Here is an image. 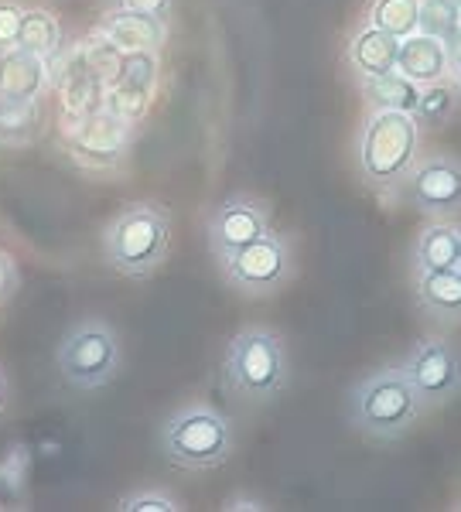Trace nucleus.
Masks as SVG:
<instances>
[{
    "label": "nucleus",
    "mask_w": 461,
    "mask_h": 512,
    "mask_svg": "<svg viewBox=\"0 0 461 512\" xmlns=\"http://www.w3.org/2000/svg\"><path fill=\"white\" fill-rule=\"evenodd\" d=\"M427 410L431 407L400 362L373 369L345 396L349 424L369 441H400L421 424Z\"/></svg>",
    "instance_id": "f257e3e1"
},
{
    "label": "nucleus",
    "mask_w": 461,
    "mask_h": 512,
    "mask_svg": "<svg viewBox=\"0 0 461 512\" xmlns=\"http://www.w3.org/2000/svg\"><path fill=\"white\" fill-rule=\"evenodd\" d=\"M291 383V359L284 338L267 325H246L222 355V386L240 403H274Z\"/></svg>",
    "instance_id": "f03ea898"
},
{
    "label": "nucleus",
    "mask_w": 461,
    "mask_h": 512,
    "mask_svg": "<svg viewBox=\"0 0 461 512\" xmlns=\"http://www.w3.org/2000/svg\"><path fill=\"white\" fill-rule=\"evenodd\" d=\"M158 448L181 472H212L236 451L233 420L212 403H185L161 424Z\"/></svg>",
    "instance_id": "7ed1b4c3"
},
{
    "label": "nucleus",
    "mask_w": 461,
    "mask_h": 512,
    "mask_svg": "<svg viewBox=\"0 0 461 512\" xmlns=\"http://www.w3.org/2000/svg\"><path fill=\"white\" fill-rule=\"evenodd\" d=\"M171 216L154 202H134L120 209L103 229V256L117 274L144 280L168 260Z\"/></svg>",
    "instance_id": "20e7f679"
},
{
    "label": "nucleus",
    "mask_w": 461,
    "mask_h": 512,
    "mask_svg": "<svg viewBox=\"0 0 461 512\" xmlns=\"http://www.w3.org/2000/svg\"><path fill=\"white\" fill-rule=\"evenodd\" d=\"M421 151V130L414 113L373 110L359 130V171L373 188H393L407 175Z\"/></svg>",
    "instance_id": "39448f33"
},
{
    "label": "nucleus",
    "mask_w": 461,
    "mask_h": 512,
    "mask_svg": "<svg viewBox=\"0 0 461 512\" xmlns=\"http://www.w3.org/2000/svg\"><path fill=\"white\" fill-rule=\"evenodd\" d=\"M123 349L120 335L113 325H106L100 318H86L79 325H72L62 335L59 352H55V366L59 376L72 390H103L106 383H113L120 373Z\"/></svg>",
    "instance_id": "423d86ee"
},
{
    "label": "nucleus",
    "mask_w": 461,
    "mask_h": 512,
    "mask_svg": "<svg viewBox=\"0 0 461 512\" xmlns=\"http://www.w3.org/2000/svg\"><path fill=\"white\" fill-rule=\"evenodd\" d=\"M226 284L243 297H274L281 294L287 284L298 274V260L294 250L287 243V236L281 233H263L260 239H253L250 246L236 250L229 260L219 263Z\"/></svg>",
    "instance_id": "0eeeda50"
},
{
    "label": "nucleus",
    "mask_w": 461,
    "mask_h": 512,
    "mask_svg": "<svg viewBox=\"0 0 461 512\" xmlns=\"http://www.w3.org/2000/svg\"><path fill=\"white\" fill-rule=\"evenodd\" d=\"M393 202L410 205L431 219H451L461 212V158L448 151H431L410 164V171L393 185Z\"/></svg>",
    "instance_id": "6e6552de"
},
{
    "label": "nucleus",
    "mask_w": 461,
    "mask_h": 512,
    "mask_svg": "<svg viewBox=\"0 0 461 512\" xmlns=\"http://www.w3.org/2000/svg\"><path fill=\"white\" fill-rule=\"evenodd\" d=\"M400 366L414 379L427 407H441V403H451L455 396H461V349L448 338H417Z\"/></svg>",
    "instance_id": "1a4fd4ad"
},
{
    "label": "nucleus",
    "mask_w": 461,
    "mask_h": 512,
    "mask_svg": "<svg viewBox=\"0 0 461 512\" xmlns=\"http://www.w3.org/2000/svg\"><path fill=\"white\" fill-rule=\"evenodd\" d=\"M263 233H270V209L267 202L246 192L222 198L205 222V239H209V253L216 263L229 260L236 250L250 246Z\"/></svg>",
    "instance_id": "9d476101"
},
{
    "label": "nucleus",
    "mask_w": 461,
    "mask_h": 512,
    "mask_svg": "<svg viewBox=\"0 0 461 512\" xmlns=\"http://www.w3.org/2000/svg\"><path fill=\"white\" fill-rule=\"evenodd\" d=\"M100 31L113 48H123V52H158L164 38H168V21L144 11L120 7V11L106 14Z\"/></svg>",
    "instance_id": "9b49d317"
},
{
    "label": "nucleus",
    "mask_w": 461,
    "mask_h": 512,
    "mask_svg": "<svg viewBox=\"0 0 461 512\" xmlns=\"http://www.w3.org/2000/svg\"><path fill=\"white\" fill-rule=\"evenodd\" d=\"M417 308L438 325H461V267L427 270L414 284Z\"/></svg>",
    "instance_id": "f8f14e48"
},
{
    "label": "nucleus",
    "mask_w": 461,
    "mask_h": 512,
    "mask_svg": "<svg viewBox=\"0 0 461 512\" xmlns=\"http://www.w3.org/2000/svg\"><path fill=\"white\" fill-rule=\"evenodd\" d=\"M451 62H448V45L441 38H431L424 31L400 38V55H397V72H403L407 79H414L417 86L427 82H438L448 76Z\"/></svg>",
    "instance_id": "ddd939ff"
},
{
    "label": "nucleus",
    "mask_w": 461,
    "mask_h": 512,
    "mask_svg": "<svg viewBox=\"0 0 461 512\" xmlns=\"http://www.w3.org/2000/svg\"><path fill=\"white\" fill-rule=\"evenodd\" d=\"M397 55H400V38L390 35L383 28H362L356 38L349 41V65L359 72V79H373L386 76V72L397 69Z\"/></svg>",
    "instance_id": "4468645a"
},
{
    "label": "nucleus",
    "mask_w": 461,
    "mask_h": 512,
    "mask_svg": "<svg viewBox=\"0 0 461 512\" xmlns=\"http://www.w3.org/2000/svg\"><path fill=\"white\" fill-rule=\"evenodd\" d=\"M461 263V226L458 222L438 219L421 229L414 243V270L427 274V270H448Z\"/></svg>",
    "instance_id": "2eb2a0df"
},
{
    "label": "nucleus",
    "mask_w": 461,
    "mask_h": 512,
    "mask_svg": "<svg viewBox=\"0 0 461 512\" xmlns=\"http://www.w3.org/2000/svg\"><path fill=\"white\" fill-rule=\"evenodd\" d=\"M41 82H45V59L24 52V48L0 52V99L38 96Z\"/></svg>",
    "instance_id": "dca6fc26"
},
{
    "label": "nucleus",
    "mask_w": 461,
    "mask_h": 512,
    "mask_svg": "<svg viewBox=\"0 0 461 512\" xmlns=\"http://www.w3.org/2000/svg\"><path fill=\"white\" fill-rule=\"evenodd\" d=\"M41 134V103L28 99H0V147H28Z\"/></svg>",
    "instance_id": "f3484780"
},
{
    "label": "nucleus",
    "mask_w": 461,
    "mask_h": 512,
    "mask_svg": "<svg viewBox=\"0 0 461 512\" xmlns=\"http://www.w3.org/2000/svg\"><path fill=\"white\" fill-rule=\"evenodd\" d=\"M362 96L373 110H400V113H414L417 99H421V86L414 79H407L403 72H386V76L362 79Z\"/></svg>",
    "instance_id": "a211bd4d"
},
{
    "label": "nucleus",
    "mask_w": 461,
    "mask_h": 512,
    "mask_svg": "<svg viewBox=\"0 0 461 512\" xmlns=\"http://www.w3.org/2000/svg\"><path fill=\"white\" fill-rule=\"evenodd\" d=\"M461 99H458V89L455 82H427L421 89V99H417V110H414V120L417 127H427V130H441L455 120Z\"/></svg>",
    "instance_id": "6ab92c4d"
},
{
    "label": "nucleus",
    "mask_w": 461,
    "mask_h": 512,
    "mask_svg": "<svg viewBox=\"0 0 461 512\" xmlns=\"http://www.w3.org/2000/svg\"><path fill=\"white\" fill-rule=\"evenodd\" d=\"M62 45V24L55 14L48 11H24V24H21V35H18V48L24 52L38 55V59H48L55 55Z\"/></svg>",
    "instance_id": "aec40b11"
},
{
    "label": "nucleus",
    "mask_w": 461,
    "mask_h": 512,
    "mask_svg": "<svg viewBox=\"0 0 461 512\" xmlns=\"http://www.w3.org/2000/svg\"><path fill=\"white\" fill-rule=\"evenodd\" d=\"M417 18H421V0H376L373 11H369L373 28H383L397 38L414 35Z\"/></svg>",
    "instance_id": "412c9836"
},
{
    "label": "nucleus",
    "mask_w": 461,
    "mask_h": 512,
    "mask_svg": "<svg viewBox=\"0 0 461 512\" xmlns=\"http://www.w3.org/2000/svg\"><path fill=\"white\" fill-rule=\"evenodd\" d=\"M154 79H158V59H154V52H127L120 59V69H117L120 96L147 99Z\"/></svg>",
    "instance_id": "4be33fe9"
},
{
    "label": "nucleus",
    "mask_w": 461,
    "mask_h": 512,
    "mask_svg": "<svg viewBox=\"0 0 461 512\" xmlns=\"http://www.w3.org/2000/svg\"><path fill=\"white\" fill-rule=\"evenodd\" d=\"M461 28V7L455 0H421V18H417V31L431 38H441L448 45Z\"/></svg>",
    "instance_id": "5701e85b"
},
{
    "label": "nucleus",
    "mask_w": 461,
    "mask_h": 512,
    "mask_svg": "<svg viewBox=\"0 0 461 512\" xmlns=\"http://www.w3.org/2000/svg\"><path fill=\"white\" fill-rule=\"evenodd\" d=\"M117 509L120 512H178V509H185V506H181V502L171 492L141 489V492L123 495V499L117 502Z\"/></svg>",
    "instance_id": "b1692460"
},
{
    "label": "nucleus",
    "mask_w": 461,
    "mask_h": 512,
    "mask_svg": "<svg viewBox=\"0 0 461 512\" xmlns=\"http://www.w3.org/2000/svg\"><path fill=\"white\" fill-rule=\"evenodd\" d=\"M21 24H24V7L11 4V0H0V52L18 48Z\"/></svg>",
    "instance_id": "393cba45"
},
{
    "label": "nucleus",
    "mask_w": 461,
    "mask_h": 512,
    "mask_svg": "<svg viewBox=\"0 0 461 512\" xmlns=\"http://www.w3.org/2000/svg\"><path fill=\"white\" fill-rule=\"evenodd\" d=\"M14 291H18V267H14L11 253L0 250V304H4Z\"/></svg>",
    "instance_id": "a878e982"
},
{
    "label": "nucleus",
    "mask_w": 461,
    "mask_h": 512,
    "mask_svg": "<svg viewBox=\"0 0 461 512\" xmlns=\"http://www.w3.org/2000/svg\"><path fill=\"white\" fill-rule=\"evenodd\" d=\"M120 7L154 14V18H161V21H168V14H171V0H120Z\"/></svg>",
    "instance_id": "bb28decb"
},
{
    "label": "nucleus",
    "mask_w": 461,
    "mask_h": 512,
    "mask_svg": "<svg viewBox=\"0 0 461 512\" xmlns=\"http://www.w3.org/2000/svg\"><path fill=\"white\" fill-rule=\"evenodd\" d=\"M222 509H229V512H233V509H267V506H263L260 499H229Z\"/></svg>",
    "instance_id": "cd10ccee"
},
{
    "label": "nucleus",
    "mask_w": 461,
    "mask_h": 512,
    "mask_svg": "<svg viewBox=\"0 0 461 512\" xmlns=\"http://www.w3.org/2000/svg\"><path fill=\"white\" fill-rule=\"evenodd\" d=\"M448 62H451V72H455V89H458V99H461V52L455 48V55H448Z\"/></svg>",
    "instance_id": "c85d7f7f"
},
{
    "label": "nucleus",
    "mask_w": 461,
    "mask_h": 512,
    "mask_svg": "<svg viewBox=\"0 0 461 512\" xmlns=\"http://www.w3.org/2000/svg\"><path fill=\"white\" fill-rule=\"evenodd\" d=\"M4 407H7V379L0 373V417H4Z\"/></svg>",
    "instance_id": "c756f323"
},
{
    "label": "nucleus",
    "mask_w": 461,
    "mask_h": 512,
    "mask_svg": "<svg viewBox=\"0 0 461 512\" xmlns=\"http://www.w3.org/2000/svg\"><path fill=\"white\" fill-rule=\"evenodd\" d=\"M455 4H458V7H461V0H455Z\"/></svg>",
    "instance_id": "7c9ffc66"
},
{
    "label": "nucleus",
    "mask_w": 461,
    "mask_h": 512,
    "mask_svg": "<svg viewBox=\"0 0 461 512\" xmlns=\"http://www.w3.org/2000/svg\"><path fill=\"white\" fill-rule=\"evenodd\" d=\"M458 267H461V263H458Z\"/></svg>",
    "instance_id": "2f4dec72"
}]
</instances>
